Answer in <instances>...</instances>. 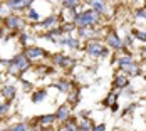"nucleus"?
<instances>
[{
	"label": "nucleus",
	"instance_id": "nucleus-9",
	"mask_svg": "<svg viewBox=\"0 0 146 131\" xmlns=\"http://www.w3.org/2000/svg\"><path fill=\"white\" fill-rule=\"evenodd\" d=\"M114 84H116L117 87H124L126 84H128V79H126L124 76H117L116 81H114Z\"/></svg>",
	"mask_w": 146,
	"mask_h": 131
},
{
	"label": "nucleus",
	"instance_id": "nucleus-11",
	"mask_svg": "<svg viewBox=\"0 0 146 131\" xmlns=\"http://www.w3.org/2000/svg\"><path fill=\"white\" fill-rule=\"evenodd\" d=\"M54 119H57V118L54 116V114H45V116L40 118V123H44V124H49V123H54Z\"/></svg>",
	"mask_w": 146,
	"mask_h": 131
},
{
	"label": "nucleus",
	"instance_id": "nucleus-5",
	"mask_svg": "<svg viewBox=\"0 0 146 131\" xmlns=\"http://www.w3.org/2000/svg\"><path fill=\"white\" fill-rule=\"evenodd\" d=\"M108 42H109V45H113V47H116V49H119V47L123 45V41L117 37L114 32H111V34H109V37H108Z\"/></svg>",
	"mask_w": 146,
	"mask_h": 131
},
{
	"label": "nucleus",
	"instance_id": "nucleus-16",
	"mask_svg": "<svg viewBox=\"0 0 146 131\" xmlns=\"http://www.w3.org/2000/svg\"><path fill=\"white\" fill-rule=\"evenodd\" d=\"M54 22H56V17H49V19H45V20L42 22V24H40V25H42V27H50Z\"/></svg>",
	"mask_w": 146,
	"mask_h": 131
},
{
	"label": "nucleus",
	"instance_id": "nucleus-14",
	"mask_svg": "<svg viewBox=\"0 0 146 131\" xmlns=\"http://www.w3.org/2000/svg\"><path fill=\"white\" fill-rule=\"evenodd\" d=\"M44 98H45V91H40V92H35L32 99H34V102H39V101H42Z\"/></svg>",
	"mask_w": 146,
	"mask_h": 131
},
{
	"label": "nucleus",
	"instance_id": "nucleus-15",
	"mask_svg": "<svg viewBox=\"0 0 146 131\" xmlns=\"http://www.w3.org/2000/svg\"><path fill=\"white\" fill-rule=\"evenodd\" d=\"M60 44H66V45H71V47H76V45H77V41H74V39H71V37H67V39L60 41Z\"/></svg>",
	"mask_w": 146,
	"mask_h": 131
},
{
	"label": "nucleus",
	"instance_id": "nucleus-18",
	"mask_svg": "<svg viewBox=\"0 0 146 131\" xmlns=\"http://www.w3.org/2000/svg\"><path fill=\"white\" fill-rule=\"evenodd\" d=\"M12 131H27V124H24V123H20V124H15Z\"/></svg>",
	"mask_w": 146,
	"mask_h": 131
},
{
	"label": "nucleus",
	"instance_id": "nucleus-24",
	"mask_svg": "<svg viewBox=\"0 0 146 131\" xmlns=\"http://www.w3.org/2000/svg\"><path fill=\"white\" fill-rule=\"evenodd\" d=\"M136 17H138V19H146V10H139V12L136 14Z\"/></svg>",
	"mask_w": 146,
	"mask_h": 131
},
{
	"label": "nucleus",
	"instance_id": "nucleus-13",
	"mask_svg": "<svg viewBox=\"0 0 146 131\" xmlns=\"http://www.w3.org/2000/svg\"><path fill=\"white\" fill-rule=\"evenodd\" d=\"M124 69H126L128 72H131V74H138V72H139V69H138L133 62H131V64H128V66H124Z\"/></svg>",
	"mask_w": 146,
	"mask_h": 131
},
{
	"label": "nucleus",
	"instance_id": "nucleus-12",
	"mask_svg": "<svg viewBox=\"0 0 146 131\" xmlns=\"http://www.w3.org/2000/svg\"><path fill=\"white\" fill-rule=\"evenodd\" d=\"M57 119H66L67 118V106H62L60 109H59V113H57Z\"/></svg>",
	"mask_w": 146,
	"mask_h": 131
},
{
	"label": "nucleus",
	"instance_id": "nucleus-26",
	"mask_svg": "<svg viewBox=\"0 0 146 131\" xmlns=\"http://www.w3.org/2000/svg\"><path fill=\"white\" fill-rule=\"evenodd\" d=\"M104 130H106V128H104V124H99V126H96L92 131H104Z\"/></svg>",
	"mask_w": 146,
	"mask_h": 131
},
{
	"label": "nucleus",
	"instance_id": "nucleus-25",
	"mask_svg": "<svg viewBox=\"0 0 146 131\" xmlns=\"http://www.w3.org/2000/svg\"><path fill=\"white\" fill-rule=\"evenodd\" d=\"M66 131H76V128H74V124H72V123H69V124L66 126Z\"/></svg>",
	"mask_w": 146,
	"mask_h": 131
},
{
	"label": "nucleus",
	"instance_id": "nucleus-2",
	"mask_svg": "<svg viewBox=\"0 0 146 131\" xmlns=\"http://www.w3.org/2000/svg\"><path fill=\"white\" fill-rule=\"evenodd\" d=\"M14 64V71H25L29 67V61H27V56H17V57L12 61Z\"/></svg>",
	"mask_w": 146,
	"mask_h": 131
},
{
	"label": "nucleus",
	"instance_id": "nucleus-3",
	"mask_svg": "<svg viewBox=\"0 0 146 131\" xmlns=\"http://www.w3.org/2000/svg\"><path fill=\"white\" fill-rule=\"evenodd\" d=\"M88 52L91 54V56H96V57H98V56H106V54H108L106 49H102L99 44H94V42H91L88 45Z\"/></svg>",
	"mask_w": 146,
	"mask_h": 131
},
{
	"label": "nucleus",
	"instance_id": "nucleus-20",
	"mask_svg": "<svg viewBox=\"0 0 146 131\" xmlns=\"http://www.w3.org/2000/svg\"><path fill=\"white\" fill-rule=\"evenodd\" d=\"M131 62H133L131 57H123L121 61H119V64H121L123 67H124V66H128V64H131Z\"/></svg>",
	"mask_w": 146,
	"mask_h": 131
},
{
	"label": "nucleus",
	"instance_id": "nucleus-6",
	"mask_svg": "<svg viewBox=\"0 0 146 131\" xmlns=\"http://www.w3.org/2000/svg\"><path fill=\"white\" fill-rule=\"evenodd\" d=\"M7 25L10 29H19V27H22V20L17 19V17H9L7 19Z\"/></svg>",
	"mask_w": 146,
	"mask_h": 131
},
{
	"label": "nucleus",
	"instance_id": "nucleus-17",
	"mask_svg": "<svg viewBox=\"0 0 146 131\" xmlns=\"http://www.w3.org/2000/svg\"><path fill=\"white\" fill-rule=\"evenodd\" d=\"M77 3H79V0H64V5H66V7H69V9L76 7Z\"/></svg>",
	"mask_w": 146,
	"mask_h": 131
},
{
	"label": "nucleus",
	"instance_id": "nucleus-28",
	"mask_svg": "<svg viewBox=\"0 0 146 131\" xmlns=\"http://www.w3.org/2000/svg\"><path fill=\"white\" fill-rule=\"evenodd\" d=\"M141 52H143V56H145V57H146V49H143V51H141Z\"/></svg>",
	"mask_w": 146,
	"mask_h": 131
},
{
	"label": "nucleus",
	"instance_id": "nucleus-1",
	"mask_svg": "<svg viewBox=\"0 0 146 131\" xmlns=\"http://www.w3.org/2000/svg\"><path fill=\"white\" fill-rule=\"evenodd\" d=\"M76 19H77V25H79L81 29H86L88 25H92V24L98 22V15L94 14L92 10H88V12H84V14L77 15Z\"/></svg>",
	"mask_w": 146,
	"mask_h": 131
},
{
	"label": "nucleus",
	"instance_id": "nucleus-19",
	"mask_svg": "<svg viewBox=\"0 0 146 131\" xmlns=\"http://www.w3.org/2000/svg\"><path fill=\"white\" fill-rule=\"evenodd\" d=\"M134 35H136V37H138L139 41L146 42V32H139V30H138V32H134Z\"/></svg>",
	"mask_w": 146,
	"mask_h": 131
},
{
	"label": "nucleus",
	"instance_id": "nucleus-22",
	"mask_svg": "<svg viewBox=\"0 0 146 131\" xmlns=\"http://www.w3.org/2000/svg\"><path fill=\"white\" fill-rule=\"evenodd\" d=\"M29 17H30V19H34V20H37V19H39V14H37L35 10H32V9H30V10H29Z\"/></svg>",
	"mask_w": 146,
	"mask_h": 131
},
{
	"label": "nucleus",
	"instance_id": "nucleus-23",
	"mask_svg": "<svg viewBox=\"0 0 146 131\" xmlns=\"http://www.w3.org/2000/svg\"><path fill=\"white\" fill-rule=\"evenodd\" d=\"M57 86L60 87L62 91H67V89H69V84H67V82H64V81H62V82H59Z\"/></svg>",
	"mask_w": 146,
	"mask_h": 131
},
{
	"label": "nucleus",
	"instance_id": "nucleus-8",
	"mask_svg": "<svg viewBox=\"0 0 146 131\" xmlns=\"http://www.w3.org/2000/svg\"><path fill=\"white\" fill-rule=\"evenodd\" d=\"M91 5L96 12H106V5L102 3V0H91Z\"/></svg>",
	"mask_w": 146,
	"mask_h": 131
},
{
	"label": "nucleus",
	"instance_id": "nucleus-27",
	"mask_svg": "<svg viewBox=\"0 0 146 131\" xmlns=\"http://www.w3.org/2000/svg\"><path fill=\"white\" fill-rule=\"evenodd\" d=\"M5 111H7V106H5V104H0V114L5 113Z\"/></svg>",
	"mask_w": 146,
	"mask_h": 131
},
{
	"label": "nucleus",
	"instance_id": "nucleus-10",
	"mask_svg": "<svg viewBox=\"0 0 146 131\" xmlns=\"http://www.w3.org/2000/svg\"><path fill=\"white\" fill-rule=\"evenodd\" d=\"M3 94H5L9 99H12V98L15 96V87L14 86H7L5 89H3Z\"/></svg>",
	"mask_w": 146,
	"mask_h": 131
},
{
	"label": "nucleus",
	"instance_id": "nucleus-7",
	"mask_svg": "<svg viewBox=\"0 0 146 131\" xmlns=\"http://www.w3.org/2000/svg\"><path fill=\"white\" fill-rule=\"evenodd\" d=\"M42 49H39V47H32V49H29L27 51V57H30V59H35V57H40L42 56Z\"/></svg>",
	"mask_w": 146,
	"mask_h": 131
},
{
	"label": "nucleus",
	"instance_id": "nucleus-4",
	"mask_svg": "<svg viewBox=\"0 0 146 131\" xmlns=\"http://www.w3.org/2000/svg\"><path fill=\"white\" fill-rule=\"evenodd\" d=\"M32 3V0H7V5L12 9H20V7H27Z\"/></svg>",
	"mask_w": 146,
	"mask_h": 131
},
{
	"label": "nucleus",
	"instance_id": "nucleus-21",
	"mask_svg": "<svg viewBox=\"0 0 146 131\" xmlns=\"http://www.w3.org/2000/svg\"><path fill=\"white\" fill-rule=\"evenodd\" d=\"M77 131H91V130H89V121H82L81 128H79Z\"/></svg>",
	"mask_w": 146,
	"mask_h": 131
}]
</instances>
